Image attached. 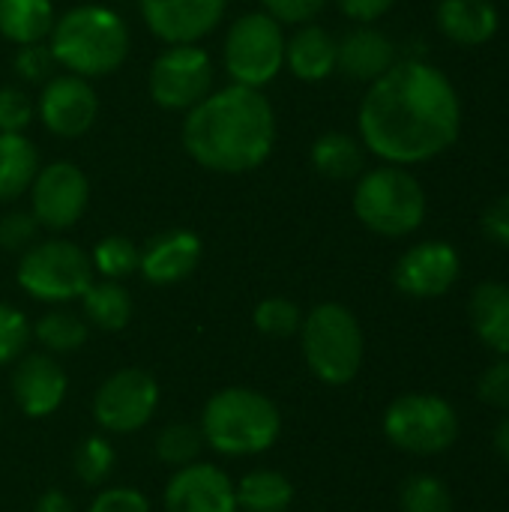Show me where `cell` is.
<instances>
[{
	"instance_id": "6da1fadb",
	"label": "cell",
	"mask_w": 509,
	"mask_h": 512,
	"mask_svg": "<svg viewBox=\"0 0 509 512\" xmlns=\"http://www.w3.org/2000/svg\"><path fill=\"white\" fill-rule=\"evenodd\" d=\"M363 144L387 165H417L450 150L462 132L453 81L432 63L396 60L369 84L357 114Z\"/></svg>"
},
{
	"instance_id": "7a4b0ae2",
	"label": "cell",
	"mask_w": 509,
	"mask_h": 512,
	"mask_svg": "<svg viewBox=\"0 0 509 512\" xmlns=\"http://www.w3.org/2000/svg\"><path fill=\"white\" fill-rule=\"evenodd\" d=\"M276 144V114L270 99L243 84H228L204 96L183 120V147L207 171L246 174L267 162Z\"/></svg>"
},
{
	"instance_id": "3957f363",
	"label": "cell",
	"mask_w": 509,
	"mask_h": 512,
	"mask_svg": "<svg viewBox=\"0 0 509 512\" xmlns=\"http://www.w3.org/2000/svg\"><path fill=\"white\" fill-rule=\"evenodd\" d=\"M54 63L81 78H102L123 66L129 57V27L126 21L96 3L69 9L51 27Z\"/></svg>"
},
{
	"instance_id": "277c9868",
	"label": "cell",
	"mask_w": 509,
	"mask_h": 512,
	"mask_svg": "<svg viewBox=\"0 0 509 512\" xmlns=\"http://www.w3.org/2000/svg\"><path fill=\"white\" fill-rule=\"evenodd\" d=\"M279 408L258 390L228 387L210 396L201 414V438L222 456H255L276 444Z\"/></svg>"
},
{
	"instance_id": "5b68a950",
	"label": "cell",
	"mask_w": 509,
	"mask_h": 512,
	"mask_svg": "<svg viewBox=\"0 0 509 512\" xmlns=\"http://www.w3.org/2000/svg\"><path fill=\"white\" fill-rule=\"evenodd\" d=\"M354 216L381 237H408L426 219V192L402 165H381L360 174Z\"/></svg>"
},
{
	"instance_id": "8992f818",
	"label": "cell",
	"mask_w": 509,
	"mask_h": 512,
	"mask_svg": "<svg viewBox=\"0 0 509 512\" xmlns=\"http://www.w3.org/2000/svg\"><path fill=\"white\" fill-rule=\"evenodd\" d=\"M303 357L315 378L324 384H348L363 366V330L351 309L342 303L315 306L300 324Z\"/></svg>"
},
{
	"instance_id": "52a82bcc",
	"label": "cell",
	"mask_w": 509,
	"mask_h": 512,
	"mask_svg": "<svg viewBox=\"0 0 509 512\" xmlns=\"http://www.w3.org/2000/svg\"><path fill=\"white\" fill-rule=\"evenodd\" d=\"M285 30L276 18L261 12L240 15L228 33L222 48V63L231 84L261 90L285 69Z\"/></svg>"
},
{
	"instance_id": "ba28073f",
	"label": "cell",
	"mask_w": 509,
	"mask_h": 512,
	"mask_svg": "<svg viewBox=\"0 0 509 512\" xmlns=\"http://www.w3.org/2000/svg\"><path fill=\"white\" fill-rule=\"evenodd\" d=\"M18 285L33 300L69 303L93 285V261L69 240H36L18 261Z\"/></svg>"
},
{
	"instance_id": "9c48e42d",
	"label": "cell",
	"mask_w": 509,
	"mask_h": 512,
	"mask_svg": "<svg viewBox=\"0 0 509 512\" xmlns=\"http://www.w3.org/2000/svg\"><path fill=\"white\" fill-rule=\"evenodd\" d=\"M384 432L399 450L432 456V453L447 450L456 441L459 420H456V411L441 396L408 393V396H399L387 408Z\"/></svg>"
},
{
	"instance_id": "30bf717a",
	"label": "cell",
	"mask_w": 509,
	"mask_h": 512,
	"mask_svg": "<svg viewBox=\"0 0 509 512\" xmlns=\"http://www.w3.org/2000/svg\"><path fill=\"white\" fill-rule=\"evenodd\" d=\"M213 60L198 45H168L150 66L147 87L159 108L189 111L213 93Z\"/></svg>"
},
{
	"instance_id": "8fae6325",
	"label": "cell",
	"mask_w": 509,
	"mask_h": 512,
	"mask_svg": "<svg viewBox=\"0 0 509 512\" xmlns=\"http://www.w3.org/2000/svg\"><path fill=\"white\" fill-rule=\"evenodd\" d=\"M90 204L87 174L75 162L42 165L30 183V213L39 228L66 231L72 228Z\"/></svg>"
},
{
	"instance_id": "7c38bea8",
	"label": "cell",
	"mask_w": 509,
	"mask_h": 512,
	"mask_svg": "<svg viewBox=\"0 0 509 512\" xmlns=\"http://www.w3.org/2000/svg\"><path fill=\"white\" fill-rule=\"evenodd\" d=\"M159 405V384L144 369L114 372L93 399V417L102 429L129 435L147 426Z\"/></svg>"
},
{
	"instance_id": "4fadbf2b",
	"label": "cell",
	"mask_w": 509,
	"mask_h": 512,
	"mask_svg": "<svg viewBox=\"0 0 509 512\" xmlns=\"http://www.w3.org/2000/svg\"><path fill=\"white\" fill-rule=\"evenodd\" d=\"M99 114V96L81 75H51L39 93V120L57 138L84 135Z\"/></svg>"
},
{
	"instance_id": "5bb4252c",
	"label": "cell",
	"mask_w": 509,
	"mask_h": 512,
	"mask_svg": "<svg viewBox=\"0 0 509 512\" xmlns=\"http://www.w3.org/2000/svg\"><path fill=\"white\" fill-rule=\"evenodd\" d=\"M459 270H462L459 252L450 243L429 240V243L411 246L399 258V264L393 270V282L402 294L417 297V300H429V297L447 294L456 285Z\"/></svg>"
},
{
	"instance_id": "9a60e30c",
	"label": "cell",
	"mask_w": 509,
	"mask_h": 512,
	"mask_svg": "<svg viewBox=\"0 0 509 512\" xmlns=\"http://www.w3.org/2000/svg\"><path fill=\"white\" fill-rule=\"evenodd\" d=\"M228 0H141L147 27L168 45H195L222 21Z\"/></svg>"
},
{
	"instance_id": "2e32d148",
	"label": "cell",
	"mask_w": 509,
	"mask_h": 512,
	"mask_svg": "<svg viewBox=\"0 0 509 512\" xmlns=\"http://www.w3.org/2000/svg\"><path fill=\"white\" fill-rule=\"evenodd\" d=\"M168 512H237L234 483L213 465L177 468L165 489Z\"/></svg>"
},
{
	"instance_id": "e0dca14e",
	"label": "cell",
	"mask_w": 509,
	"mask_h": 512,
	"mask_svg": "<svg viewBox=\"0 0 509 512\" xmlns=\"http://www.w3.org/2000/svg\"><path fill=\"white\" fill-rule=\"evenodd\" d=\"M69 390L63 366L48 354H27L12 372V396L27 417L54 414Z\"/></svg>"
},
{
	"instance_id": "ac0fdd59",
	"label": "cell",
	"mask_w": 509,
	"mask_h": 512,
	"mask_svg": "<svg viewBox=\"0 0 509 512\" xmlns=\"http://www.w3.org/2000/svg\"><path fill=\"white\" fill-rule=\"evenodd\" d=\"M201 261V240L195 231L171 228L147 240L141 249L138 273L150 285H174L183 282Z\"/></svg>"
},
{
	"instance_id": "d6986e66",
	"label": "cell",
	"mask_w": 509,
	"mask_h": 512,
	"mask_svg": "<svg viewBox=\"0 0 509 512\" xmlns=\"http://www.w3.org/2000/svg\"><path fill=\"white\" fill-rule=\"evenodd\" d=\"M396 63V45L375 27H357L336 45V69L351 78L372 84Z\"/></svg>"
},
{
	"instance_id": "ffe728a7",
	"label": "cell",
	"mask_w": 509,
	"mask_h": 512,
	"mask_svg": "<svg viewBox=\"0 0 509 512\" xmlns=\"http://www.w3.org/2000/svg\"><path fill=\"white\" fill-rule=\"evenodd\" d=\"M336 39L318 24H300L285 42V66L300 81H324L336 72Z\"/></svg>"
},
{
	"instance_id": "44dd1931",
	"label": "cell",
	"mask_w": 509,
	"mask_h": 512,
	"mask_svg": "<svg viewBox=\"0 0 509 512\" xmlns=\"http://www.w3.org/2000/svg\"><path fill=\"white\" fill-rule=\"evenodd\" d=\"M438 30L456 45H483L498 33V9L492 0H441L438 3Z\"/></svg>"
},
{
	"instance_id": "7402d4cb",
	"label": "cell",
	"mask_w": 509,
	"mask_h": 512,
	"mask_svg": "<svg viewBox=\"0 0 509 512\" xmlns=\"http://www.w3.org/2000/svg\"><path fill=\"white\" fill-rule=\"evenodd\" d=\"M471 324L498 354H509V285L483 282L471 297Z\"/></svg>"
},
{
	"instance_id": "603a6c76",
	"label": "cell",
	"mask_w": 509,
	"mask_h": 512,
	"mask_svg": "<svg viewBox=\"0 0 509 512\" xmlns=\"http://www.w3.org/2000/svg\"><path fill=\"white\" fill-rule=\"evenodd\" d=\"M54 21L51 0H0V36L18 48L45 42Z\"/></svg>"
},
{
	"instance_id": "cb8c5ba5",
	"label": "cell",
	"mask_w": 509,
	"mask_h": 512,
	"mask_svg": "<svg viewBox=\"0 0 509 512\" xmlns=\"http://www.w3.org/2000/svg\"><path fill=\"white\" fill-rule=\"evenodd\" d=\"M39 168V153L24 132H0V201H15L30 192Z\"/></svg>"
},
{
	"instance_id": "d4e9b609",
	"label": "cell",
	"mask_w": 509,
	"mask_h": 512,
	"mask_svg": "<svg viewBox=\"0 0 509 512\" xmlns=\"http://www.w3.org/2000/svg\"><path fill=\"white\" fill-rule=\"evenodd\" d=\"M312 165L330 180H354L366 168V153L354 135L327 132L312 144Z\"/></svg>"
},
{
	"instance_id": "484cf974",
	"label": "cell",
	"mask_w": 509,
	"mask_h": 512,
	"mask_svg": "<svg viewBox=\"0 0 509 512\" xmlns=\"http://www.w3.org/2000/svg\"><path fill=\"white\" fill-rule=\"evenodd\" d=\"M237 510L246 512H288L294 501V486L279 471H252L237 486Z\"/></svg>"
},
{
	"instance_id": "4316f807",
	"label": "cell",
	"mask_w": 509,
	"mask_h": 512,
	"mask_svg": "<svg viewBox=\"0 0 509 512\" xmlns=\"http://www.w3.org/2000/svg\"><path fill=\"white\" fill-rule=\"evenodd\" d=\"M81 309L84 318L99 327V330H123L132 318V297L120 282H93L84 294H81Z\"/></svg>"
},
{
	"instance_id": "83f0119b",
	"label": "cell",
	"mask_w": 509,
	"mask_h": 512,
	"mask_svg": "<svg viewBox=\"0 0 509 512\" xmlns=\"http://www.w3.org/2000/svg\"><path fill=\"white\" fill-rule=\"evenodd\" d=\"M36 339L51 354H72L87 342V321L78 318L75 312L54 309L36 321Z\"/></svg>"
},
{
	"instance_id": "f1b7e54d",
	"label": "cell",
	"mask_w": 509,
	"mask_h": 512,
	"mask_svg": "<svg viewBox=\"0 0 509 512\" xmlns=\"http://www.w3.org/2000/svg\"><path fill=\"white\" fill-rule=\"evenodd\" d=\"M90 261H93V270H99L105 279L120 282V279H126V276H132L138 270L141 249L129 237L111 234V237H105V240L96 243Z\"/></svg>"
},
{
	"instance_id": "f546056e",
	"label": "cell",
	"mask_w": 509,
	"mask_h": 512,
	"mask_svg": "<svg viewBox=\"0 0 509 512\" xmlns=\"http://www.w3.org/2000/svg\"><path fill=\"white\" fill-rule=\"evenodd\" d=\"M201 429L189 426V423H171L159 432L156 438V456L165 462V465H174V468H186L198 459L201 453Z\"/></svg>"
},
{
	"instance_id": "4dcf8cb0",
	"label": "cell",
	"mask_w": 509,
	"mask_h": 512,
	"mask_svg": "<svg viewBox=\"0 0 509 512\" xmlns=\"http://www.w3.org/2000/svg\"><path fill=\"white\" fill-rule=\"evenodd\" d=\"M258 333L264 336H273V339H288L300 330L303 318H300V309L285 300V297H267L255 306V315H252Z\"/></svg>"
},
{
	"instance_id": "1f68e13d",
	"label": "cell",
	"mask_w": 509,
	"mask_h": 512,
	"mask_svg": "<svg viewBox=\"0 0 509 512\" xmlns=\"http://www.w3.org/2000/svg\"><path fill=\"white\" fill-rule=\"evenodd\" d=\"M114 459H117V456H114V447H111L105 438H99V435L84 438L81 447L75 450V474H78L81 483L99 486V483L111 474Z\"/></svg>"
},
{
	"instance_id": "d6a6232c",
	"label": "cell",
	"mask_w": 509,
	"mask_h": 512,
	"mask_svg": "<svg viewBox=\"0 0 509 512\" xmlns=\"http://www.w3.org/2000/svg\"><path fill=\"white\" fill-rule=\"evenodd\" d=\"M402 510L405 512H453L450 492L435 477H411L402 486Z\"/></svg>"
},
{
	"instance_id": "836d02e7",
	"label": "cell",
	"mask_w": 509,
	"mask_h": 512,
	"mask_svg": "<svg viewBox=\"0 0 509 512\" xmlns=\"http://www.w3.org/2000/svg\"><path fill=\"white\" fill-rule=\"evenodd\" d=\"M30 342V324L27 318L15 309L0 303V366L18 360Z\"/></svg>"
},
{
	"instance_id": "e575fe53",
	"label": "cell",
	"mask_w": 509,
	"mask_h": 512,
	"mask_svg": "<svg viewBox=\"0 0 509 512\" xmlns=\"http://www.w3.org/2000/svg\"><path fill=\"white\" fill-rule=\"evenodd\" d=\"M33 120V102L21 87H0V132H24Z\"/></svg>"
},
{
	"instance_id": "d590c367",
	"label": "cell",
	"mask_w": 509,
	"mask_h": 512,
	"mask_svg": "<svg viewBox=\"0 0 509 512\" xmlns=\"http://www.w3.org/2000/svg\"><path fill=\"white\" fill-rule=\"evenodd\" d=\"M39 237V222L33 219V213H6L0 219V246L12 249V252H24L36 243Z\"/></svg>"
},
{
	"instance_id": "8d00e7d4",
	"label": "cell",
	"mask_w": 509,
	"mask_h": 512,
	"mask_svg": "<svg viewBox=\"0 0 509 512\" xmlns=\"http://www.w3.org/2000/svg\"><path fill=\"white\" fill-rule=\"evenodd\" d=\"M54 54L48 45L36 42V45H21L18 54H15V72L24 78V81H48L51 78V69H54Z\"/></svg>"
},
{
	"instance_id": "74e56055",
	"label": "cell",
	"mask_w": 509,
	"mask_h": 512,
	"mask_svg": "<svg viewBox=\"0 0 509 512\" xmlns=\"http://www.w3.org/2000/svg\"><path fill=\"white\" fill-rule=\"evenodd\" d=\"M261 6L279 24H309L327 6V0H261Z\"/></svg>"
},
{
	"instance_id": "f35d334b",
	"label": "cell",
	"mask_w": 509,
	"mask_h": 512,
	"mask_svg": "<svg viewBox=\"0 0 509 512\" xmlns=\"http://www.w3.org/2000/svg\"><path fill=\"white\" fill-rule=\"evenodd\" d=\"M90 512H150V501H147L138 489L117 486V489L102 492V495L90 504Z\"/></svg>"
},
{
	"instance_id": "ab89813d",
	"label": "cell",
	"mask_w": 509,
	"mask_h": 512,
	"mask_svg": "<svg viewBox=\"0 0 509 512\" xmlns=\"http://www.w3.org/2000/svg\"><path fill=\"white\" fill-rule=\"evenodd\" d=\"M480 399L492 408H504L509 411V354L507 360L495 363L492 369H486V375L480 378Z\"/></svg>"
},
{
	"instance_id": "60d3db41",
	"label": "cell",
	"mask_w": 509,
	"mask_h": 512,
	"mask_svg": "<svg viewBox=\"0 0 509 512\" xmlns=\"http://www.w3.org/2000/svg\"><path fill=\"white\" fill-rule=\"evenodd\" d=\"M483 234L498 243V246H507L509 249V195H501L495 198L486 210H483Z\"/></svg>"
},
{
	"instance_id": "b9f144b4",
	"label": "cell",
	"mask_w": 509,
	"mask_h": 512,
	"mask_svg": "<svg viewBox=\"0 0 509 512\" xmlns=\"http://www.w3.org/2000/svg\"><path fill=\"white\" fill-rule=\"evenodd\" d=\"M336 3H339L342 15H348L351 21H357V24H372V21L384 18V15L393 9L396 0H336Z\"/></svg>"
},
{
	"instance_id": "7bdbcfd3",
	"label": "cell",
	"mask_w": 509,
	"mask_h": 512,
	"mask_svg": "<svg viewBox=\"0 0 509 512\" xmlns=\"http://www.w3.org/2000/svg\"><path fill=\"white\" fill-rule=\"evenodd\" d=\"M36 512H75V507H72V501H69L60 489H51V492H45V495L39 498Z\"/></svg>"
},
{
	"instance_id": "ee69618b",
	"label": "cell",
	"mask_w": 509,
	"mask_h": 512,
	"mask_svg": "<svg viewBox=\"0 0 509 512\" xmlns=\"http://www.w3.org/2000/svg\"><path fill=\"white\" fill-rule=\"evenodd\" d=\"M495 447H498V453L504 456V462L509 465V417L498 426V432H495Z\"/></svg>"
}]
</instances>
